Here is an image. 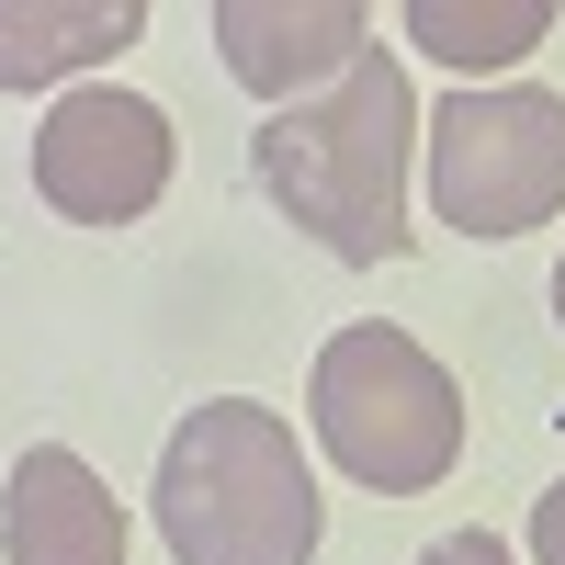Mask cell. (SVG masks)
<instances>
[{
  "label": "cell",
  "mask_w": 565,
  "mask_h": 565,
  "mask_svg": "<svg viewBox=\"0 0 565 565\" xmlns=\"http://www.w3.org/2000/svg\"><path fill=\"white\" fill-rule=\"evenodd\" d=\"M407 148H418V90L373 45L351 79H328L317 103H282L249 136V181L271 193V215H295V238L373 271L407 249Z\"/></svg>",
  "instance_id": "obj_1"
},
{
  "label": "cell",
  "mask_w": 565,
  "mask_h": 565,
  "mask_svg": "<svg viewBox=\"0 0 565 565\" xmlns=\"http://www.w3.org/2000/svg\"><path fill=\"white\" fill-rule=\"evenodd\" d=\"M159 543L181 565H306L317 476H306L295 430L249 396H204L159 452Z\"/></svg>",
  "instance_id": "obj_2"
},
{
  "label": "cell",
  "mask_w": 565,
  "mask_h": 565,
  "mask_svg": "<svg viewBox=\"0 0 565 565\" xmlns=\"http://www.w3.org/2000/svg\"><path fill=\"white\" fill-rule=\"evenodd\" d=\"M306 418H317L328 463H340L351 487H373V498L441 487L452 452H463V385L385 317H362V328H340V340L317 351Z\"/></svg>",
  "instance_id": "obj_3"
},
{
  "label": "cell",
  "mask_w": 565,
  "mask_h": 565,
  "mask_svg": "<svg viewBox=\"0 0 565 565\" xmlns=\"http://www.w3.org/2000/svg\"><path fill=\"white\" fill-rule=\"evenodd\" d=\"M430 215L463 238L565 215V90H452L430 114Z\"/></svg>",
  "instance_id": "obj_4"
},
{
  "label": "cell",
  "mask_w": 565,
  "mask_h": 565,
  "mask_svg": "<svg viewBox=\"0 0 565 565\" xmlns=\"http://www.w3.org/2000/svg\"><path fill=\"white\" fill-rule=\"evenodd\" d=\"M34 193L68 226H136L170 193V114L148 90H68L34 125Z\"/></svg>",
  "instance_id": "obj_5"
},
{
  "label": "cell",
  "mask_w": 565,
  "mask_h": 565,
  "mask_svg": "<svg viewBox=\"0 0 565 565\" xmlns=\"http://www.w3.org/2000/svg\"><path fill=\"white\" fill-rule=\"evenodd\" d=\"M215 57L260 103H317V79H351L373 57V12L362 0H215Z\"/></svg>",
  "instance_id": "obj_6"
},
{
  "label": "cell",
  "mask_w": 565,
  "mask_h": 565,
  "mask_svg": "<svg viewBox=\"0 0 565 565\" xmlns=\"http://www.w3.org/2000/svg\"><path fill=\"white\" fill-rule=\"evenodd\" d=\"M0 554L12 565H125V509L68 441H34L0 487Z\"/></svg>",
  "instance_id": "obj_7"
},
{
  "label": "cell",
  "mask_w": 565,
  "mask_h": 565,
  "mask_svg": "<svg viewBox=\"0 0 565 565\" xmlns=\"http://www.w3.org/2000/svg\"><path fill=\"white\" fill-rule=\"evenodd\" d=\"M148 0H0V90H45L90 57H125Z\"/></svg>",
  "instance_id": "obj_8"
},
{
  "label": "cell",
  "mask_w": 565,
  "mask_h": 565,
  "mask_svg": "<svg viewBox=\"0 0 565 565\" xmlns=\"http://www.w3.org/2000/svg\"><path fill=\"white\" fill-rule=\"evenodd\" d=\"M543 34H554V0H487V12H463V0H407V45L441 57V68H463V79L532 57Z\"/></svg>",
  "instance_id": "obj_9"
},
{
  "label": "cell",
  "mask_w": 565,
  "mask_h": 565,
  "mask_svg": "<svg viewBox=\"0 0 565 565\" xmlns=\"http://www.w3.org/2000/svg\"><path fill=\"white\" fill-rule=\"evenodd\" d=\"M418 565H509V543H498V532H441Z\"/></svg>",
  "instance_id": "obj_10"
},
{
  "label": "cell",
  "mask_w": 565,
  "mask_h": 565,
  "mask_svg": "<svg viewBox=\"0 0 565 565\" xmlns=\"http://www.w3.org/2000/svg\"><path fill=\"white\" fill-rule=\"evenodd\" d=\"M532 565H565V476H554L543 509H532Z\"/></svg>",
  "instance_id": "obj_11"
},
{
  "label": "cell",
  "mask_w": 565,
  "mask_h": 565,
  "mask_svg": "<svg viewBox=\"0 0 565 565\" xmlns=\"http://www.w3.org/2000/svg\"><path fill=\"white\" fill-rule=\"evenodd\" d=\"M554 317H565V271H554Z\"/></svg>",
  "instance_id": "obj_12"
}]
</instances>
